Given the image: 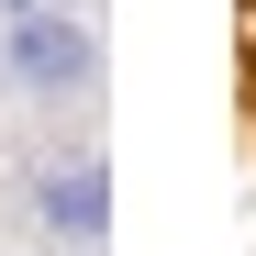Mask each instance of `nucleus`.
Instances as JSON below:
<instances>
[{
    "instance_id": "f257e3e1",
    "label": "nucleus",
    "mask_w": 256,
    "mask_h": 256,
    "mask_svg": "<svg viewBox=\"0 0 256 256\" xmlns=\"http://www.w3.org/2000/svg\"><path fill=\"white\" fill-rule=\"evenodd\" d=\"M0 78H12L22 100H67L100 78V22H67V12H12L0 34Z\"/></svg>"
},
{
    "instance_id": "f03ea898",
    "label": "nucleus",
    "mask_w": 256,
    "mask_h": 256,
    "mask_svg": "<svg viewBox=\"0 0 256 256\" xmlns=\"http://www.w3.org/2000/svg\"><path fill=\"white\" fill-rule=\"evenodd\" d=\"M34 212H45V234L100 245V234H112V167H100V156H56V167H34Z\"/></svg>"
}]
</instances>
